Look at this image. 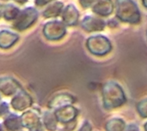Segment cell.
<instances>
[{
  "label": "cell",
  "mask_w": 147,
  "mask_h": 131,
  "mask_svg": "<svg viewBox=\"0 0 147 131\" xmlns=\"http://www.w3.org/2000/svg\"><path fill=\"white\" fill-rule=\"evenodd\" d=\"M37 11L33 8H27L21 11L16 17L14 21V27L19 31L25 30L29 27L37 19Z\"/></svg>",
  "instance_id": "1"
},
{
  "label": "cell",
  "mask_w": 147,
  "mask_h": 131,
  "mask_svg": "<svg viewBox=\"0 0 147 131\" xmlns=\"http://www.w3.org/2000/svg\"><path fill=\"white\" fill-rule=\"evenodd\" d=\"M43 32L47 39L56 40L64 36L65 28L64 24L60 21H51L45 25Z\"/></svg>",
  "instance_id": "2"
},
{
  "label": "cell",
  "mask_w": 147,
  "mask_h": 131,
  "mask_svg": "<svg viewBox=\"0 0 147 131\" xmlns=\"http://www.w3.org/2000/svg\"><path fill=\"white\" fill-rule=\"evenodd\" d=\"M77 116V110L72 106H63L61 109L58 110L55 113L56 118L63 123L70 122Z\"/></svg>",
  "instance_id": "3"
},
{
  "label": "cell",
  "mask_w": 147,
  "mask_h": 131,
  "mask_svg": "<svg viewBox=\"0 0 147 131\" xmlns=\"http://www.w3.org/2000/svg\"><path fill=\"white\" fill-rule=\"evenodd\" d=\"M32 103L31 98L25 94L24 92H21L19 94H17L12 100V106L13 108L22 111L29 106Z\"/></svg>",
  "instance_id": "4"
},
{
  "label": "cell",
  "mask_w": 147,
  "mask_h": 131,
  "mask_svg": "<svg viewBox=\"0 0 147 131\" xmlns=\"http://www.w3.org/2000/svg\"><path fill=\"white\" fill-rule=\"evenodd\" d=\"M17 39L18 36L14 33L6 30L0 32V46L2 48H9L12 46Z\"/></svg>",
  "instance_id": "5"
},
{
  "label": "cell",
  "mask_w": 147,
  "mask_h": 131,
  "mask_svg": "<svg viewBox=\"0 0 147 131\" xmlns=\"http://www.w3.org/2000/svg\"><path fill=\"white\" fill-rule=\"evenodd\" d=\"M63 20L67 25H74L77 23L78 18V13L77 9L73 5H68L63 12Z\"/></svg>",
  "instance_id": "6"
},
{
  "label": "cell",
  "mask_w": 147,
  "mask_h": 131,
  "mask_svg": "<svg viewBox=\"0 0 147 131\" xmlns=\"http://www.w3.org/2000/svg\"><path fill=\"white\" fill-rule=\"evenodd\" d=\"M82 26L87 31H97V30L102 29L104 27V24H103V21L101 20L88 16L84 19L82 22Z\"/></svg>",
  "instance_id": "7"
},
{
  "label": "cell",
  "mask_w": 147,
  "mask_h": 131,
  "mask_svg": "<svg viewBox=\"0 0 147 131\" xmlns=\"http://www.w3.org/2000/svg\"><path fill=\"white\" fill-rule=\"evenodd\" d=\"M18 86L16 82L10 78H4L0 80V90L6 95H10L16 92Z\"/></svg>",
  "instance_id": "8"
},
{
  "label": "cell",
  "mask_w": 147,
  "mask_h": 131,
  "mask_svg": "<svg viewBox=\"0 0 147 131\" xmlns=\"http://www.w3.org/2000/svg\"><path fill=\"white\" fill-rule=\"evenodd\" d=\"M63 9V3L61 2H55L50 4L46 10L43 12V15L45 17H56L58 16Z\"/></svg>",
  "instance_id": "9"
},
{
  "label": "cell",
  "mask_w": 147,
  "mask_h": 131,
  "mask_svg": "<svg viewBox=\"0 0 147 131\" xmlns=\"http://www.w3.org/2000/svg\"><path fill=\"white\" fill-rule=\"evenodd\" d=\"M61 99L59 100L58 97L54 98L50 103L49 106L50 107H59V106H66L67 105H70L71 103L73 102V100H71V97L70 95H65V94H61Z\"/></svg>",
  "instance_id": "10"
},
{
  "label": "cell",
  "mask_w": 147,
  "mask_h": 131,
  "mask_svg": "<svg viewBox=\"0 0 147 131\" xmlns=\"http://www.w3.org/2000/svg\"><path fill=\"white\" fill-rule=\"evenodd\" d=\"M3 15H4L5 19H7V20H13L14 19L15 20L16 17L18 15V14L20 13V10L16 6L11 5V4H8L3 9Z\"/></svg>",
  "instance_id": "11"
},
{
  "label": "cell",
  "mask_w": 147,
  "mask_h": 131,
  "mask_svg": "<svg viewBox=\"0 0 147 131\" xmlns=\"http://www.w3.org/2000/svg\"><path fill=\"white\" fill-rule=\"evenodd\" d=\"M108 0H100L98 2L97 4L95 5L94 7V11L97 14H100V15H103V9H105V11H106V14H109L111 12V2L109 1V3H107Z\"/></svg>",
  "instance_id": "12"
},
{
  "label": "cell",
  "mask_w": 147,
  "mask_h": 131,
  "mask_svg": "<svg viewBox=\"0 0 147 131\" xmlns=\"http://www.w3.org/2000/svg\"><path fill=\"white\" fill-rule=\"evenodd\" d=\"M4 124H5L6 129L9 131L17 130L21 126V121L19 118H17L16 116H13V115L8 118Z\"/></svg>",
  "instance_id": "13"
},
{
  "label": "cell",
  "mask_w": 147,
  "mask_h": 131,
  "mask_svg": "<svg viewBox=\"0 0 147 131\" xmlns=\"http://www.w3.org/2000/svg\"><path fill=\"white\" fill-rule=\"evenodd\" d=\"M125 127V124L122 120L115 118L108 123L106 130L108 131H122Z\"/></svg>",
  "instance_id": "14"
},
{
  "label": "cell",
  "mask_w": 147,
  "mask_h": 131,
  "mask_svg": "<svg viewBox=\"0 0 147 131\" xmlns=\"http://www.w3.org/2000/svg\"><path fill=\"white\" fill-rule=\"evenodd\" d=\"M54 118L52 116V115H48L47 114L45 116V124L47 127L48 130H53L55 128H56V124H55V121H54Z\"/></svg>",
  "instance_id": "15"
},
{
  "label": "cell",
  "mask_w": 147,
  "mask_h": 131,
  "mask_svg": "<svg viewBox=\"0 0 147 131\" xmlns=\"http://www.w3.org/2000/svg\"><path fill=\"white\" fill-rule=\"evenodd\" d=\"M53 0H35V4L38 6H43L47 4V3H50Z\"/></svg>",
  "instance_id": "16"
},
{
  "label": "cell",
  "mask_w": 147,
  "mask_h": 131,
  "mask_svg": "<svg viewBox=\"0 0 147 131\" xmlns=\"http://www.w3.org/2000/svg\"><path fill=\"white\" fill-rule=\"evenodd\" d=\"M91 130V126L89 123H85L83 127L81 128V130L79 131H90Z\"/></svg>",
  "instance_id": "17"
},
{
  "label": "cell",
  "mask_w": 147,
  "mask_h": 131,
  "mask_svg": "<svg viewBox=\"0 0 147 131\" xmlns=\"http://www.w3.org/2000/svg\"><path fill=\"white\" fill-rule=\"evenodd\" d=\"M94 0H80V3L81 4L84 6V7H88L89 5L91 4V3L93 2Z\"/></svg>",
  "instance_id": "18"
},
{
  "label": "cell",
  "mask_w": 147,
  "mask_h": 131,
  "mask_svg": "<svg viewBox=\"0 0 147 131\" xmlns=\"http://www.w3.org/2000/svg\"><path fill=\"white\" fill-rule=\"evenodd\" d=\"M126 131H139V130L136 127V125H129L127 128V130Z\"/></svg>",
  "instance_id": "19"
},
{
  "label": "cell",
  "mask_w": 147,
  "mask_h": 131,
  "mask_svg": "<svg viewBox=\"0 0 147 131\" xmlns=\"http://www.w3.org/2000/svg\"><path fill=\"white\" fill-rule=\"evenodd\" d=\"M16 2H17V3H22V4H23V3H25L28 0H15Z\"/></svg>",
  "instance_id": "20"
},
{
  "label": "cell",
  "mask_w": 147,
  "mask_h": 131,
  "mask_svg": "<svg viewBox=\"0 0 147 131\" xmlns=\"http://www.w3.org/2000/svg\"><path fill=\"white\" fill-rule=\"evenodd\" d=\"M2 12H3V8H2V6L0 5V17H1V15H2Z\"/></svg>",
  "instance_id": "21"
},
{
  "label": "cell",
  "mask_w": 147,
  "mask_h": 131,
  "mask_svg": "<svg viewBox=\"0 0 147 131\" xmlns=\"http://www.w3.org/2000/svg\"><path fill=\"white\" fill-rule=\"evenodd\" d=\"M145 130H146V131H147V123L145 124Z\"/></svg>",
  "instance_id": "22"
}]
</instances>
